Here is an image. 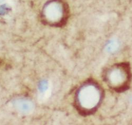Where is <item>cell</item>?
<instances>
[{
	"label": "cell",
	"instance_id": "obj_1",
	"mask_svg": "<svg viewBox=\"0 0 132 125\" xmlns=\"http://www.w3.org/2000/svg\"><path fill=\"white\" fill-rule=\"evenodd\" d=\"M101 95L98 87L93 85L84 86L80 89L78 96V101L80 108L84 112H89L98 106L101 99Z\"/></svg>",
	"mask_w": 132,
	"mask_h": 125
},
{
	"label": "cell",
	"instance_id": "obj_2",
	"mask_svg": "<svg viewBox=\"0 0 132 125\" xmlns=\"http://www.w3.org/2000/svg\"><path fill=\"white\" fill-rule=\"evenodd\" d=\"M107 77L109 83L115 85L116 90L122 92L127 89L128 81L130 77L129 69L126 65H119L110 71Z\"/></svg>",
	"mask_w": 132,
	"mask_h": 125
},
{
	"label": "cell",
	"instance_id": "obj_3",
	"mask_svg": "<svg viewBox=\"0 0 132 125\" xmlns=\"http://www.w3.org/2000/svg\"><path fill=\"white\" fill-rule=\"evenodd\" d=\"M44 15L49 23L55 25L60 24L64 15V8L61 4L58 3L48 5Z\"/></svg>",
	"mask_w": 132,
	"mask_h": 125
},
{
	"label": "cell",
	"instance_id": "obj_4",
	"mask_svg": "<svg viewBox=\"0 0 132 125\" xmlns=\"http://www.w3.org/2000/svg\"><path fill=\"white\" fill-rule=\"evenodd\" d=\"M118 43L116 41H111L107 44L106 49L108 52H115L118 48Z\"/></svg>",
	"mask_w": 132,
	"mask_h": 125
}]
</instances>
